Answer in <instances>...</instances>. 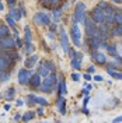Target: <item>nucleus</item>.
<instances>
[{
  "label": "nucleus",
  "instance_id": "obj_17",
  "mask_svg": "<svg viewBox=\"0 0 122 123\" xmlns=\"http://www.w3.org/2000/svg\"><path fill=\"white\" fill-rule=\"evenodd\" d=\"M8 66H10V63L6 60V57L3 55H0V70H8Z\"/></svg>",
  "mask_w": 122,
  "mask_h": 123
},
{
  "label": "nucleus",
  "instance_id": "obj_19",
  "mask_svg": "<svg viewBox=\"0 0 122 123\" xmlns=\"http://www.w3.org/2000/svg\"><path fill=\"white\" fill-rule=\"evenodd\" d=\"M68 92V87H66V83H65V80L61 78V81H59V94L61 95H65Z\"/></svg>",
  "mask_w": 122,
  "mask_h": 123
},
{
  "label": "nucleus",
  "instance_id": "obj_7",
  "mask_svg": "<svg viewBox=\"0 0 122 123\" xmlns=\"http://www.w3.org/2000/svg\"><path fill=\"white\" fill-rule=\"evenodd\" d=\"M30 78H31V71L30 70L21 69L20 71H18V83H20L21 85L27 84V83L30 81Z\"/></svg>",
  "mask_w": 122,
  "mask_h": 123
},
{
  "label": "nucleus",
  "instance_id": "obj_20",
  "mask_svg": "<svg viewBox=\"0 0 122 123\" xmlns=\"http://www.w3.org/2000/svg\"><path fill=\"white\" fill-rule=\"evenodd\" d=\"M108 74L112 77V78H115V80H122V73H118V71H115V70H111L108 69Z\"/></svg>",
  "mask_w": 122,
  "mask_h": 123
},
{
  "label": "nucleus",
  "instance_id": "obj_4",
  "mask_svg": "<svg viewBox=\"0 0 122 123\" xmlns=\"http://www.w3.org/2000/svg\"><path fill=\"white\" fill-rule=\"evenodd\" d=\"M70 37H72V41H73L75 45L80 46V38H81V35H80V30H79L76 23H73L72 28H70Z\"/></svg>",
  "mask_w": 122,
  "mask_h": 123
},
{
  "label": "nucleus",
  "instance_id": "obj_48",
  "mask_svg": "<svg viewBox=\"0 0 122 123\" xmlns=\"http://www.w3.org/2000/svg\"><path fill=\"white\" fill-rule=\"evenodd\" d=\"M20 117H21V115H15L14 116V120H20Z\"/></svg>",
  "mask_w": 122,
  "mask_h": 123
},
{
  "label": "nucleus",
  "instance_id": "obj_44",
  "mask_svg": "<svg viewBox=\"0 0 122 123\" xmlns=\"http://www.w3.org/2000/svg\"><path fill=\"white\" fill-rule=\"evenodd\" d=\"M114 122H122V116H118V117H115Z\"/></svg>",
  "mask_w": 122,
  "mask_h": 123
},
{
  "label": "nucleus",
  "instance_id": "obj_33",
  "mask_svg": "<svg viewBox=\"0 0 122 123\" xmlns=\"http://www.w3.org/2000/svg\"><path fill=\"white\" fill-rule=\"evenodd\" d=\"M72 78H73V81H79V80H80V74L73 73V74H72Z\"/></svg>",
  "mask_w": 122,
  "mask_h": 123
},
{
  "label": "nucleus",
  "instance_id": "obj_6",
  "mask_svg": "<svg viewBox=\"0 0 122 123\" xmlns=\"http://www.w3.org/2000/svg\"><path fill=\"white\" fill-rule=\"evenodd\" d=\"M0 43H1V46H3V49L4 50H10V49H15L17 48V43H15V41L10 35L8 37H6V38H1L0 39Z\"/></svg>",
  "mask_w": 122,
  "mask_h": 123
},
{
  "label": "nucleus",
  "instance_id": "obj_50",
  "mask_svg": "<svg viewBox=\"0 0 122 123\" xmlns=\"http://www.w3.org/2000/svg\"><path fill=\"white\" fill-rule=\"evenodd\" d=\"M115 3H122V0H114Z\"/></svg>",
  "mask_w": 122,
  "mask_h": 123
},
{
  "label": "nucleus",
  "instance_id": "obj_26",
  "mask_svg": "<svg viewBox=\"0 0 122 123\" xmlns=\"http://www.w3.org/2000/svg\"><path fill=\"white\" fill-rule=\"evenodd\" d=\"M107 50H108V53L111 55L112 57H115V56L118 55V52H116V46H115V45H108L107 46Z\"/></svg>",
  "mask_w": 122,
  "mask_h": 123
},
{
  "label": "nucleus",
  "instance_id": "obj_42",
  "mask_svg": "<svg viewBox=\"0 0 122 123\" xmlns=\"http://www.w3.org/2000/svg\"><path fill=\"white\" fill-rule=\"evenodd\" d=\"M88 101H90V97H86V98H84V102H83V105H84V106H86V105L88 104Z\"/></svg>",
  "mask_w": 122,
  "mask_h": 123
},
{
  "label": "nucleus",
  "instance_id": "obj_49",
  "mask_svg": "<svg viewBox=\"0 0 122 123\" xmlns=\"http://www.w3.org/2000/svg\"><path fill=\"white\" fill-rule=\"evenodd\" d=\"M4 49H3V46H1V43H0V52H3Z\"/></svg>",
  "mask_w": 122,
  "mask_h": 123
},
{
  "label": "nucleus",
  "instance_id": "obj_14",
  "mask_svg": "<svg viewBox=\"0 0 122 123\" xmlns=\"http://www.w3.org/2000/svg\"><path fill=\"white\" fill-rule=\"evenodd\" d=\"M37 62H38V56H37V55H32V56H28V57H27V60H25L24 64H25L27 69H32Z\"/></svg>",
  "mask_w": 122,
  "mask_h": 123
},
{
  "label": "nucleus",
  "instance_id": "obj_13",
  "mask_svg": "<svg viewBox=\"0 0 122 123\" xmlns=\"http://www.w3.org/2000/svg\"><path fill=\"white\" fill-rule=\"evenodd\" d=\"M88 46H90V49L91 50H97L100 49V43H101V41L98 39V37H91V38H88Z\"/></svg>",
  "mask_w": 122,
  "mask_h": 123
},
{
  "label": "nucleus",
  "instance_id": "obj_22",
  "mask_svg": "<svg viewBox=\"0 0 122 123\" xmlns=\"http://www.w3.org/2000/svg\"><path fill=\"white\" fill-rule=\"evenodd\" d=\"M8 78H10V74H8L7 70H0V81L4 83V81H7Z\"/></svg>",
  "mask_w": 122,
  "mask_h": 123
},
{
  "label": "nucleus",
  "instance_id": "obj_45",
  "mask_svg": "<svg viewBox=\"0 0 122 123\" xmlns=\"http://www.w3.org/2000/svg\"><path fill=\"white\" fill-rule=\"evenodd\" d=\"M51 32H56V25H51Z\"/></svg>",
  "mask_w": 122,
  "mask_h": 123
},
{
  "label": "nucleus",
  "instance_id": "obj_10",
  "mask_svg": "<svg viewBox=\"0 0 122 123\" xmlns=\"http://www.w3.org/2000/svg\"><path fill=\"white\" fill-rule=\"evenodd\" d=\"M91 56L98 64H105V63H107V59H105L104 53H100V52H97V50H91Z\"/></svg>",
  "mask_w": 122,
  "mask_h": 123
},
{
  "label": "nucleus",
  "instance_id": "obj_36",
  "mask_svg": "<svg viewBox=\"0 0 122 123\" xmlns=\"http://www.w3.org/2000/svg\"><path fill=\"white\" fill-rule=\"evenodd\" d=\"M68 53L70 55V57H72V59H73V57L76 56V52H75V50H72V49H69V52H68Z\"/></svg>",
  "mask_w": 122,
  "mask_h": 123
},
{
  "label": "nucleus",
  "instance_id": "obj_9",
  "mask_svg": "<svg viewBox=\"0 0 122 123\" xmlns=\"http://www.w3.org/2000/svg\"><path fill=\"white\" fill-rule=\"evenodd\" d=\"M104 13H105V21L104 23L108 24V25H111V24L114 23V17H115V11L112 10L111 7H107L104 10Z\"/></svg>",
  "mask_w": 122,
  "mask_h": 123
},
{
  "label": "nucleus",
  "instance_id": "obj_12",
  "mask_svg": "<svg viewBox=\"0 0 122 123\" xmlns=\"http://www.w3.org/2000/svg\"><path fill=\"white\" fill-rule=\"evenodd\" d=\"M81 59H83V55L81 53H76V56L72 59V67L75 70H79L81 67Z\"/></svg>",
  "mask_w": 122,
  "mask_h": 123
},
{
  "label": "nucleus",
  "instance_id": "obj_38",
  "mask_svg": "<svg viewBox=\"0 0 122 123\" xmlns=\"http://www.w3.org/2000/svg\"><path fill=\"white\" fill-rule=\"evenodd\" d=\"M37 113H38L39 116H44V109H42V108H38V111H37Z\"/></svg>",
  "mask_w": 122,
  "mask_h": 123
},
{
  "label": "nucleus",
  "instance_id": "obj_41",
  "mask_svg": "<svg viewBox=\"0 0 122 123\" xmlns=\"http://www.w3.org/2000/svg\"><path fill=\"white\" fill-rule=\"evenodd\" d=\"M94 80H95V81H102L104 78H102V76H95L94 77Z\"/></svg>",
  "mask_w": 122,
  "mask_h": 123
},
{
  "label": "nucleus",
  "instance_id": "obj_30",
  "mask_svg": "<svg viewBox=\"0 0 122 123\" xmlns=\"http://www.w3.org/2000/svg\"><path fill=\"white\" fill-rule=\"evenodd\" d=\"M59 17H61V10H56L54 13V18H55V23H58L59 21Z\"/></svg>",
  "mask_w": 122,
  "mask_h": 123
},
{
  "label": "nucleus",
  "instance_id": "obj_2",
  "mask_svg": "<svg viewBox=\"0 0 122 123\" xmlns=\"http://www.w3.org/2000/svg\"><path fill=\"white\" fill-rule=\"evenodd\" d=\"M87 15L86 13V4L84 3H77L76 10H75V15H73V23H81L84 21V17Z\"/></svg>",
  "mask_w": 122,
  "mask_h": 123
},
{
  "label": "nucleus",
  "instance_id": "obj_51",
  "mask_svg": "<svg viewBox=\"0 0 122 123\" xmlns=\"http://www.w3.org/2000/svg\"><path fill=\"white\" fill-rule=\"evenodd\" d=\"M0 10H3V4H1V1H0Z\"/></svg>",
  "mask_w": 122,
  "mask_h": 123
},
{
  "label": "nucleus",
  "instance_id": "obj_34",
  "mask_svg": "<svg viewBox=\"0 0 122 123\" xmlns=\"http://www.w3.org/2000/svg\"><path fill=\"white\" fill-rule=\"evenodd\" d=\"M20 13H21V15H23V17H25V8H24L23 4L20 6Z\"/></svg>",
  "mask_w": 122,
  "mask_h": 123
},
{
  "label": "nucleus",
  "instance_id": "obj_15",
  "mask_svg": "<svg viewBox=\"0 0 122 123\" xmlns=\"http://www.w3.org/2000/svg\"><path fill=\"white\" fill-rule=\"evenodd\" d=\"M58 109H59V112H61L62 115H65L66 113V101H65V98L62 97V95H59V98H58Z\"/></svg>",
  "mask_w": 122,
  "mask_h": 123
},
{
  "label": "nucleus",
  "instance_id": "obj_16",
  "mask_svg": "<svg viewBox=\"0 0 122 123\" xmlns=\"http://www.w3.org/2000/svg\"><path fill=\"white\" fill-rule=\"evenodd\" d=\"M49 71H51V70L48 69V66L45 64V62L39 63V66H38V73L41 74V77H46V76H49Z\"/></svg>",
  "mask_w": 122,
  "mask_h": 123
},
{
  "label": "nucleus",
  "instance_id": "obj_24",
  "mask_svg": "<svg viewBox=\"0 0 122 123\" xmlns=\"http://www.w3.org/2000/svg\"><path fill=\"white\" fill-rule=\"evenodd\" d=\"M10 15H11L14 20H20V18L23 17V15H21V13H20V10L17 11V10H15V8H13V7H11V10H10Z\"/></svg>",
  "mask_w": 122,
  "mask_h": 123
},
{
  "label": "nucleus",
  "instance_id": "obj_29",
  "mask_svg": "<svg viewBox=\"0 0 122 123\" xmlns=\"http://www.w3.org/2000/svg\"><path fill=\"white\" fill-rule=\"evenodd\" d=\"M6 21H7V24H10V27H14V25H15V20L10 14L6 17Z\"/></svg>",
  "mask_w": 122,
  "mask_h": 123
},
{
  "label": "nucleus",
  "instance_id": "obj_43",
  "mask_svg": "<svg viewBox=\"0 0 122 123\" xmlns=\"http://www.w3.org/2000/svg\"><path fill=\"white\" fill-rule=\"evenodd\" d=\"M94 71H95V67L94 66H90L88 67V73H94Z\"/></svg>",
  "mask_w": 122,
  "mask_h": 123
},
{
  "label": "nucleus",
  "instance_id": "obj_1",
  "mask_svg": "<svg viewBox=\"0 0 122 123\" xmlns=\"http://www.w3.org/2000/svg\"><path fill=\"white\" fill-rule=\"evenodd\" d=\"M55 85H56V74L55 73H51L49 76L44 77V80L41 83V88H42L44 92H48L49 94V92H52Z\"/></svg>",
  "mask_w": 122,
  "mask_h": 123
},
{
  "label": "nucleus",
  "instance_id": "obj_25",
  "mask_svg": "<svg viewBox=\"0 0 122 123\" xmlns=\"http://www.w3.org/2000/svg\"><path fill=\"white\" fill-rule=\"evenodd\" d=\"M114 23L116 25H122V11H116L114 17Z\"/></svg>",
  "mask_w": 122,
  "mask_h": 123
},
{
  "label": "nucleus",
  "instance_id": "obj_35",
  "mask_svg": "<svg viewBox=\"0 0 122 123\" xmlns=\"http://www.w3.org/2000/svg\"><path fill=\"white\" fill-rule=\"evenodd\" d=\"M15 43H17V48H21V46H23V42H21V39H18V37H17Z\"/></svg>",
  "mask_w": 122,
  "mask_h": 123
},
{
  "label": "nucleus",
  "instance_id": "obj_46",
  "mask_svg": "<svg viewBox=\"0 0 122 123\" xmlns=\"http://www.w3.org/2000/svg\"><path fill=\"white\" fill-rule=\"evenodd\" d=\"M23 104H24V102H23L21 99H18V101H17V106H23Z\"/></svg>",
  "mask_w": 122,
  "mask_h": 123
},
{
  "label": "nucleus",
  "instance_id": "obj_27",
  "mask_svg": "<svg viewBox=\"0 0 122 123\" xmlns=\"http://www.w3.org/2000/svg\"><path fill=\"white\" fill-rule=\"evenodd\" d=\"M14 94H15L14 87H10L7 90V92H6V98H7V99H13V98H14Z\"/></svg>",
  "mask_w": 122,
  "mask_h": 123
},
{
  "label": "nucleus",
  "instance_id": "obj_21",
  "mask_svg": "<svg viewBox=\"0 0 122 123\" xmlns=\"http://www.w3.org/2000/svg\"><path fill=\"white\" fill-rule=\"evenodd\" d=\"M111 34L114 37H122V25H116L111 30Z\"/></svg>",
  "mask_w": 122,
  "mask_h": 123
},
{
  "label": "nucleus",
  "instance_id": "obj_32",
  "mask_svg": "<svg viewBox=\"0 0 122 123\" xmlns=\"http://www.w3.org/2000/svg\"><path fill=\"white\" fill-rule=\"evenodd\" d=\"M98 7H101L102 10H105L107 7H109V4H108L107 1H101V3H98Z\"/></svg>",
  "mask_w": 122,
  "mask_h": 123
},
{
  "label": "nucleus",
  "instance_id": "obj_28",
  "mask_svg": "<svg viewBox=\"0 0 122 123\" xmlns=\"http://www.w3.org/2000/svg\"><path fill=\"white\" fill-rule=\"evenodd\" d=\"M35 102L37 104H39V105H48V101L45 99V98H39V97H35Z\"/></svg>",
  "mask_w": 122,
  "mask_h": 123
},
{
  "label": "nucleus",
  "instance_id": "obj_5",
  "mask_svg": "<svg viewBox=\"0 0 122 123\" xmlns=\"http://www.w3.org/2000/svg\"><path fill=\"white\" fill-rule=\"evenodd\" d=\"M34 21L39 25H49L51 24V18H49V15L44 13V11H41V13H37L35 17H34Z\"/></svg>",
  "mask_w": 122,
  "mask_h": 123
},
{
  "label": "nucleus",
  "instance_id": "obj_31",
  "mask_svg": "<svg viewBox=\"0 0 122 123\" xmlns=\"http://www.w3.org/2000/svg\"><path fill=\"white\" fill-rule=\"evenodd\" d=\"M45 64L48 66V69L51 70V71H54V70H55V64L52 63V62H45Z\"/></svg>",
  "mask_w": 122,
  "mask_h": 123
},
{
  "label": "nucleus",
  "instance_id": "obj_40",
  "mask_svg": "<svg viewBox=\"0 0 122 123\" xmlns=\"http://www.w3.org/2000/svg\"><path fill=\"white\" fill-rule=\"evenodd\" d=\"M84 80H87V81H90V80H91V76H90V74H88V73H87V74H84Z\"/></svg>",
  "mask_w": 122,
  "mask_h": 123
},
{
  "label": "nucleus",
  "instance_id": "obj_18",
  "mask_svg": "<svg viewBox=\"0 0 122 123\" xmlns=\"http://www.w3.org/2000/svg\"><path fill=\"white\" fill-rule=\"evenodd\" d=\"M10 35V31H8L7 25H0V39L1 38H6Z\"/></svg>",
  "mask_w": 122,
  "mask_h": 123
},
{
  "label": "nucleus",
  "instance_id": "obj_39",
  "mask_svg": "<svg viewBox=\"0 0 122 123\" xmlns=\"http://www.w3.org/2000/svg\"><path fill=\"white\" fill-rule=\"evenodd\" d=\"M39 1H41L42 4H46V6H48V4H51V1H52V0H39Z\"/></svg>",
  "mask_w": 122,
  "mask_h": 123
},
{
  "label": "nucleus",
  "instance_id": "obj_37",
  "mask_svg": "<svg viewBox=\"0 0 122 123\" xmlns=\"http://www.w3.org/2000/svg\"><path fill=\"white\" fill-rule=\"evenodd\" d=\"M7 4L10 6V7H14V4H15V0H7Z\"/></svg>",
  "mask_w": 122,
  "mask_h": 123
},
{
  "label": "nucleus",
  "instance_id": "obj_8",
  "mask_svg": "<svg viewBox=\"0 0 122 123\" xmlns=\"http://www.w3.org/2000/svg\"><path fill=\"white\" fill-rule=\"evenodd\" d=\"M59 39H61V46L62 49H63V52H69V41H68V37H66V32H65V30H61V37H59Z\"/></svg>",
  "mask_w": 122,
  "mask_h": 123
},
{
  "label": "nucleus",
  "instance_id": "obj_3",
  "mask_svg": "<svg viewBox=\"0 0 122 123\" xmlns=\"http://www.w3.org/2000/svg\"><path fill=\"white\" fill-rule=\"evenodd\" d=\"M91 18L94 20V23L95 24L104 23V21H105V13H104V10L97 6V7L91 11Z\"/></svg>",
  "mask_w": 122,
  "mask_h": 123
},
{
  "label": "nucleus",
  "instance_id": "obj_11",
  "mask_svg": "<svg viewBox=\"0 0 122 123\" xmlns=\"http://www.w3.org/2000/svg\"><path fill=\"white\" fill-rule=\"evenodd\" d=\"M41 83H42V80H41V74L39 73H35V74H32L30 78V84L34 87V88H38L41 87Z\"/></svg>",
  "mask_w": 122,
  "mask_h": 123
},
{
  "label": "nucleus",
  "instance_id": "obj_52",
  "mask_svg": "<svg viewBox=\"0 0 122 123\" xmlns=\"http://www.w3.org/2000/svg\"><path fill=\"white\" fill-rule=\"evenodd\" d=\"M0 98H1V95H0Z\"/></svg>",
  "mask_w": 122,
  "mask_h": 123
},
{
  "label": "nucleus",
  "instance_id": "obj_23",
  "mask_svg": "<svg viewBox=\"0 0 122 123\" xmlns=\"http://www.w3.org/2000/svg\"><path fill=\"white\" fill-rule=\"evenodd\" d=\"M34 116H35V113H34V112H31V111H28V112H25V113L23 115V120H24V122H30V120L34 119Z\"/></svg>",
  "mask_w": 122,
  "mask_h": 123
},
{
  "label": "nucleus",
  "instance_id": "obj_47",
  "mask_svg": "<svg viewBox=\"0 0 122 123\" xmlns=\"http://www.w3.org/2000/svg\"><path fill=\"white\" fill-rule=\"evenodd\" d=\"M84 88H86V90H88V91H90V90H91V85H90V84H86V87H84Z\"/></svg>",
  "mask_w": 122,
  "mask_h": 123
}]
</instances>
